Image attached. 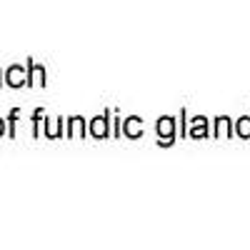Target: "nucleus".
<instances>
[{
    "label": "nucleus",
    "instance_id": "nucleus-1",
    "mask_svg": "<svg viewBox=\"0 0 250 250\" xmlns=\"http://www.w3.org/2000/svg\"><path fill=\"white\" fill-rule=\"evenodd\" d=\"M20 78H23V75H20V70H10V85H20V83H23V80H20Z\"/></svg>",
    "mask_w": 250,
    "mask_h": 250
},
{
    "label": "nucleus",
    "instance_id": "nucleus-2",
    "mask_svg": "<svg viewBox=\"0 0 250 250\" xmlns=\"http://www.w3.org/2000/svg\"><path fill=\"white\" fill-rule=\"evenodd\" d=\"M0 133H3V123H0Z\"/></svg>",
    "mask_w": 250,
    "mask_h": 250
}]
</instances>
